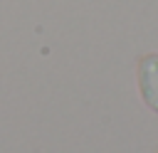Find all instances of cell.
<instances>
[{
  "instance_id": "obj_1",
  "label": "cell",
  "mask_w": 158,
  "mask_h": 153,
  "mask_svg": "<svg viewBox=\"0 0 158 153\" xmlns=\"http://www.w3.org/2000/svg\"><path fill=\"white\" fill-rule=\"evenodd\" d=\"M138 91L143 104L158 114V54H143L138 59Z\"/></svg>"
}]
</instances>
